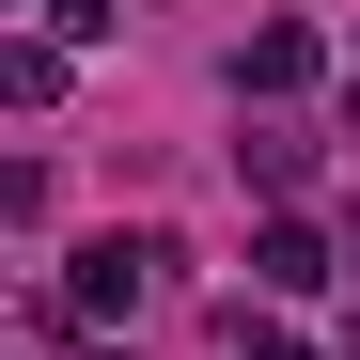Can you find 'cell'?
<instances>
[{"label": "cell", "instance_id": "6da1fadb", "mask_svg": "<svg viewBox=\"0 0 360 360\" xmlns=\"http://www.w3.org/2000/svg\"><path fill=\"white\" fill-rule=\"evenodd\" d=\"M157 282H172V235H94V251L63 266V314H79V329H126Z\"/></svg>", "mask_w": 360, "mask_h": 360}, {"label": "cell", "instance_id": "7a4b0ae2", "mask_svg": "<svg viewBox=\"0 0 360 360\" xmlns=\"http://www.w3.org/2000/svg\"><path fill=\"white\" fill-rule=\"evenodd\" d=\"M251 282H266V297H314V282H329V235H314V219H266V235H251Z\"/></svg>", "mask_w": 360, "mask_h": 360}, {"label": "cell", "instance_id": "3957f363", "mask_svg": "<svg viewBox=\"0 0 360 360\" xmlns=\"http://www.w3.org/2000/svg\"><path fill=\"white\" fill-rule=\"evenodd\" d=\"M235 79H251V94H297V79H314V16H266L251 47H235Z\"/></svg>", "mask_w": 360, "mask_h": 360}, {"label": "cell", "instance_id": "277c9868", "mask_svg": "<svg viewBox=\"0 0 360 360\" xmlns=\"http://www.w3.org/2000/svg\"><path fill=\"white\" fill-rule=\"evenodd\" d=\"M235 172H251V188H314V141H297V126H251Z\"/></svg>", "mask_w": 360, "mask_h": 360}, {"label": "cell", "instance_id": "5b68a950", "mask_svg": "<svg viewBox=\"0 0 360 360\" xmlns=\"http://www.w3.org/2000/svg\"><path fill=\"white\" fill-rule=\"evenodd\" d=\"M0 94H16V110H47V94H63V32H32V47H0Z\"/></svg>", "mask_w": 360, "mask_h": 360}, {"label": "cell", "instance_id": "8992f818", "mask_svg": "<svg viewBox=\"0 0 360 360\" xmlns=\"http://www.w3.org/2000/svg\"><path fill=\"white\" fill-rule=\"evenodd\" d=\"M219 360H314V345H297V329H251V314H235V329H219Z\"/></svg>", "mask_w": 360, "mask_h": 360}, {"label": "cell", "instance_id": "52a82bcc", "mask_svg": "<svg viewBox=\"0 0 360 360\" xmlns=\"http://www.w3.org/2000/svg\"><path fill=\"white\" fill-rule=\"evenodd\" d=\"M47 32H63V47H79V32H110V0H47Z\"/></svg>", "mask_w": 360, "mask_h": 360}, {"label": "cell", "instance_id": "ba28073f", "mask_svg": "<svg viewBox=\"0 0 360 360\" xmlns=\"http://www.w3.org/2000/svg\"><path fill=\"white\" fill-rule=\"evenodd\" d=\"M345 126H360V94H345Z\"/></svg>", "mask_w": 360, "mask_h": 360}]
</instances>
